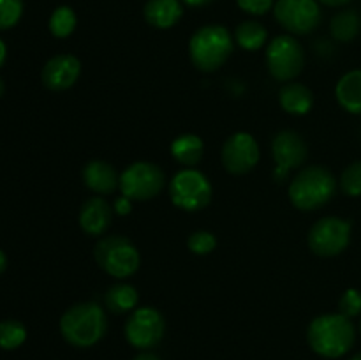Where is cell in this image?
<instances>
[{
	"instance_id": "34",
	"label": "cell",
	"mask_w": 361,
	"mask_h": 360,
	"mask_svg": "<svg viewBox=\"0 0 361 360\" xmlns=\"http://www.w3.org/2000/svg\"><path fill=\"white\" fill-rule=\"evenodd\" d=\"M6 59H7V46H6V42L0 39V67L6 64Z\"/></svg>"
},
{
	"instance_id": "4",
	"label": "cell",
	"mask_w": 361,
	"mask_h": 360,
	"mask_svg": "<svg viewBox=\"0 0 361 360\" xmlns=\"http://www.w3.org/2000/svg\"><path fill=\"white\" fill-rule=\"evenodd\" d=\"M337 191V179L328 168L319 164L300 169L289 184V201L302 212H312L324 207Z\"/></svg>"
},
{
	"instance_id": "25",
	"label": "cell",
	"mask_w": 361,
	"mask_h": 360,
	"mask_svg": "<svg viewBox=\"0 0 361 360\" xmlns=\"http://www.w3.org/2000/svg\"><path fill=\"white\" fill-rule=\"evenodd\" d=\"M27 339V328L18 320L0 321V348L16 349Z\"/></svg>"
},
{
	"instance_id": "16",
	"label": "cell",
	"mask_w": 361,
	"mask_h": 360,
	"mask_svg": "<svg viewBox=\"0 0 361 360\" xmlns=\"http://www.w3.org/2000/svg\"><path fill=\"white\" fill-rule=\"evenodd\" d=\"M83 182L92 193L95 194H113L116 189H120V175L113 164L101 161V159H94L88 161L83 166Z\"/></svg>"
},
{
	"instance_id": "21",
	"label": "cell",
	"mask_w": 361,
	"mask_h": 360,
	"mask_svg": "<svg viewBox=\"0 0 361 360\" xmlns=\"http://www.w3.org/2000/svg\"><path fill=\"white\" fill-rule=\"evenodd\" d=\"M137 302H140V293L129 282H116L104 293V304L113 314L133 313L134 309H137Z\"/></svg>"
},
{
	"instance_id": "13",
	"label": "cell",
	"mask_w": 361,
	"mask_h": 360,
	"mask_svg": "<svg viewBox=\"0 0 361 360\" xmlns=\"http://www.w3.org/2000/svg\"><path fill=\"white\" fill-rule=\"evenodd\" d=\"M259 157L261 150L256 138L245 131L231 134L222 145V166L231 175H245L252 172L259 162Z\"/></svg>"
},
{
	"instance_id": "10",
	"label": "cell",
	"mask_w": 361,
	"mask_h": 360,
	"mask_svg": "<svg viewBox=\"0 0 361 360\" xmlns=\"http://www.w3.org/2000/svg\"><path fill=\"white\" fill-rule=\"evenodd\" d=\"M274 16L293 35H309L323 20L317 0H275Z\"/></svg>"
},
{
	"instance_id": "7",
	"label": "cell",
	"mask_w": 361,
	"mask_h": 360,
	"mask_svg": "<svg viewBox=\"0 0 361 360\" xmlns=\"http://www.w3.org/2000/svg\"><path fill=\"white\" fill-rule=\"evenodd\" d=\"M268 73L277 81H291L305 67V49L295 35H277L267 46Z\"/></svg>"
},
{
	"instance_id": "30",
	"label": "cell",
	"mask_w": 361,
	"mask_h": 360,
	"mask_svg": "<svg viewBox=\"0 0 361 360\" xmlns=\"http://www.w3.org/2000/svg\"><path fill=\"white\" fill-rule=\"evenodd\" d=\"M240 9L252 16H263L271 7L275 6V0H236Z\"/></svg>"
},
{
	"instance_id": "37",
	"label": "cell",
	"mask_w": 361,
	"mask_h": 360,
	"mask_svg": "<svg viewBox=\"0 0 361 360\" xmlns=\"http://www.w3.org/2000/svg\"><path fill=\"white\" fill-rule=\"evenodd\" d=\"M4 95V81H2V78H0V97H2Z\"/></svg>"
},
{
	"instance_id": "27",
	"label": "cell",
	"mask_w": 361,
	"mask_h": 360,
	"mask_svg": "<svg viewBox=\"0 0 361 360\" xmlns=\"http://www.w3.org/2000/svg\"><path fill=\"white\" fill-rule=\"evenodd\" d=\"M341 189L345 196L358 198L361 196V161H355L342 172Z\"/></svg>"
},
{
	"instance_id": "2",
	"label": "cell",
	"mask_w": 361,
	"mask_h": 360,
	"mask_svg": "<svg viewBox=\"0 0 361 360\" xmlns=\"http://www.w3.org/2000/svg\"><path fill=\"white\" fill-rule=\"evenodd\" d=\"M108 332V316L95 302H78L60 318V334L74 348H90Z\"/></svg>"
},
{
	"instance_id": "1",
	"label": "cell",
	"mask_w": 361,
	"mask_h": 360,
	"mask_svg": "<svg viewBox=\"0 0 361 360\" xmlns=\"http://www.w3.org/2000/svg\"><path fill=\"white\" fill-rule=\"evenodd\" d=\"M309 346L324 359H341L356 341V328L348 316L326 313L314 318L307 328Z\"/></svg>"
},
{
	"instance_id": "31",
	"label": "cell",
	"mask_w": 361,
	"mask_h": 360,
	"mask_svg": "<svg viewBox=\"0 0 361 360\" xmlns=\"http://www.w3.org/2000/svg\"><path fill=\"white\" fill-rule=\"evenodd\" d=\"M113 208H115L116 214H120V215L130 214V210H133V200H129V198H126L122 194V196L116 198V200H115V205H113Z\"/></svg>"
},
{
	"instance_id": "3",
	"label": "cell",
	"mask_w": 361,
	"mask_h": 360,
	"mask_svg": "<svg viewBox=\"0 0 361 360\" xmlns=\"http://www.w3.org/2000/svg\"><path fill=\"white\" fill-rule=\"evenodd\" d=\"M235 52V37L222 25L212 23L197 28L189 41V56L201 73L221 69Z\"/></svg>"
},
{
	"instance_id": "23",
	"label": "cell",
	"mask_w": 361,
	"mask_h": 360,
	"mask_svg": "<svg viewBox=\"0 0 361 360\" xmlns=\"http://www.w3.org/2000/svg\"><path fill=\"white\" fill-rule=\"evenodd\" d=\"M361 18L356 11L345 9L335 14L330 21L331 37L338 42H351L360 34Z\"/></svg>"
},
{
	"instance_id": "28",
	"label": "cell",
	"mask_w": 361,
	"mask_h": 360,
	"mask_svg": "<svg viewBox=\"0 0 361 360\" xmlns=\"http://www.w3.org/2000/svg\"><path fill=\"white\" fill-rule=\"evenodd\" d=\"M23 16V0H0V32L9 30Z\"/></svg>"
},
{
	"instance_id": "35",
	"label": "cell",
	"mask_w": 361,
	"mask_h": 360,
	"mask_svg": "<svg viewBox=\"0 0 361 360\" xmlns=\"http://www.w3.org/2000/svg\"><path fill=\"white\" fill-rule=\"evenodd\" d=\"M134 360H161V359H159L157 355H154V353L145 352V353H140V355H137Z\"/></svg>"
},
{
	"instance_id": "5",
	"label": "cell",
	"mask_w": 361,
	"mask_h": 360,
	"mask_svg": "<svg viewBox=\"0 0 361 360\" xmlns=\"http://www.w3.org/2000/svg\"><path fill=\"white\" fill-rule=\"evenodd\" d=\"M94 258L99 267L115 279L130 277L141 265V254L137 247L127 236H102L94 247Z\"/></svg>"
},
{
	"instance_id": "29",
	"label": "cell",
	"mask_w": 361,
	"mask_h": 360,
	"mask_svg": "<svg viewBox=\"0 0 361 360\" xmlns=\"http://www.w3.org/2000/svg\"><path fill=\"white\" fill-rule=\"evenodd\" d=\"M338 313L351 318H356L361 314V292L356 288L345 289L344 295L338 300Z\"/></svg>"
},
{
	"instance_id": "38",
	"label": "cell",
	"mask_w": 361,
	"mask_h": 360,
	"mask_svg": "<svg viewBox=\"0 0 361 360\" xmlns=\"http://www.w3.org/2000/svg\"><path fill=\"white\" fill-rule=\"evenodd\" d=\"M351 360H361V353H356V355L355 356H353V359Z\"/></svg>"
},
{
	"instance_id": "8",
	"label": "cell",
	"mask_w": 361,
	"mask_h": 360,
	"mask_svg": "<svg viewBox=\"0 0 361 360\" xmlns=\"http://www.w3.org/2000/svg\"><path fill=\"white\" fill-rule=\"evenodd\" d=\"M353 224L349 219L326 215L314 222L309 229L307 242L310 251L321 258H334L344 253L351 242Z\"/></svg>"
},
{
	"instance_id": "32",
	"label": "cell",
	"mask_w": 361,
	"mask_h": 360,
	"mask_svg": "<svg viewBox=\"0 0 361 360\" xmlns=\"http://www.w3.org/2000/svg\"><path fill=\"white\" fill-rule=\"evenodd\" d=\"M319 4H323V6H328V7H342L345 6V4H349L351 0H317Z\"/></svg>"
},
{
	"instance_id": "33",
	"label": "cell",
	"mask_w": 361,
	"mask_h": 360,
	"mask_svg": "<svg viewBox=\"0 0 361 360\" xmlns=\"http://www.w3.org/2000/svg\"><path fill=\"white\" fill-rule=\"evenodd\" d=\"M212 2H214V0H182V4H185V6L189 7H204Z\"/></svg>"
},
{
	"instance_id": "36",
	"label": "cell",
	"mask_w": 361,
	"mask_h": 360,
	"mask_svg": "<svg viewBox=\"0 0 361 360\" xmlns=\"http://www.w3.org/2000/svg\"><path fill=\"white\" fill-rule=\"evenodd\" d=\"M7 268V256L2 249H0V274Z\"/></svg>"
},
{
	"instance_id": "9",
	"label": "cell",
	"mask_w": 361,
	"mask_h": 360,
	"mask_svg": "<svg viewBox=\"0 0 361 360\" xmlns=\"http://www.w3.org/2000/svg\"><path fill=\"white\" fill-rule=\"evenodd\" d=\"M166 186V175L155 162L137 161L120 173V193L133 201H148L159 196Z\"/></svg>"
},
{
	"instance_id": "6",
	"label": "cell",
	"mask_w": 361,
	"mask_h": 360,
	"mask_svg": "<svg viewBox=\"0 0 361 360\" xmlns=\"http://www.w3.org/2000/svg\"><path fill=\"white\" fill-rule=\"evenodd\" d=\"M212 182L196 168H183L169 182V198L173 205L185 212L203 210L210 205Z\"/></svg>"
},
{
	"instance_id": "12",
	"label": "cell",
	"mask_w": 361,
	"mask_h": 360,
	"mask_svg": "<svg viewBox=\"0 0 361 360\" xmlns=\"http://www.w3.org/2000/svg\"><path fill=\"white\" fill-rule=\"evenodd\" d=\"M309 155V147L300 133L291 129L279 131L271 141V157H274L275 182H284L293 169L303 166Z\"/></svg>"
},
{
	"instance_id": "19",
	"label": "cell",
	"mask_w": 361,
	"mask_h": 360,
	"mask_svg": "<svg viewBox=\"0 0 361 360\" xmlns=\"http://www.w3.org/2000/svg\"><path fill=\"white\" fill-rule=\"evenodd\" d=\"M335 97L342 109L353 115H361V69L349 71L337 81Z\"/></svg>"
},
{
	"instance_id": "39",
	"label": "cell",
	"mask_w": 361,
	"mask_h": 360,
	"mask_svg": "<svg viewBox=\"0 0 361 360\" xmlns=\"http://www.w3.org/2000/svg\"><path fill=\"white\" fill-rule=\"evenodd\" d=\"M360 334H361V321H360Z\"/></svg>"
},
{
	"instance_id": "11",
	"label": "cell",
	"mask_w": 361,
	"mask_h": 360,
	"mask_svg": "<svg viewBox=\"0 0 361 360\" xmlns=\"http://www.w3.org/2000/svg\"><path fill=\"white\" fill-rule=\"evenodd\" d=\"M166 332L164 316L155 307H137L127 318L123 334L130 346L137 349H152L162 341Z\"/></svg>"
},
{
	"instance_id": "14",
	"label": "cell",
	"mask_w": 361,
	"mask_h": 360,
	"mask_svg": "<svg viewBox=\"0 0 361 360\" xmlns=\"http://www.w3.org/2000/svg\"><path fill=\"white\" fill-rule=\"evenodd\" d=\"M81 74V62L78 56L62 53L55 55L44 64L41 73L42 85L48 90L63 92L73 87Z\"/></svg>"
},
{
	"instance_id": "26",
	"label": "cell",
	"mask_w": 361,
	"mask_h": 360,
	"mask_svg": "<svg viewBox=\"0 0 361 360\" xmlns=\"http://www.w3.org/2000/svg\"><path fill=\"white\" fill-rule=\"evenodd\" d=\"M187 247L192 254L196 256H207V254L214 253L215 247H217V239L212 232H207V229H197V232H192L187 239Z\"/></svg>"
},
{
	"instance_id": "17",
	"label": "cell",
	"mask_w": 361,
	"mask_h": 360,
	"mask_svg": "<svg viewBox=\"0 0 361 360\" xmlns=\"http://www.w3.org/2000/svg\"><path fill=\"white\" fill-rule=\"evenodd\" d=\"M143 16L150 27L166 30L182 20V0H148L143 7Z\"/></svg>"
},
{
	"instance_id": "20",
	"label": "cell",
	"mask_w": 361,
	"mask_h": 360,
	"mask_svg": "<svg viewBox=\"0 0 361 360\" xmlns=\"http://www.w3.org/2000/svg\"><path fill=\"white\" fill-rule=\"evenodd\" d=\"M169 150H171L173 159H175L178 164L185 166V168H194V166L200 164V161L203 159L204 143L197 134L187 133L176 136L175 140L171 141Z\"/></svg>"
},
{
	"instance_id": "22",
	"label": "cell",
	"mask_w": 361,
	"mask_h": 360,
	"mask_svg": "<svg viewBox=\"0 0 361 360\" xmlns=\"http://www.w3.org/2000/svg\"><path fill=\"white\" fill-rule=\"evenodd\" d=\"M268 30L256 20H245L236 27L235 42L245 52H257L267 44Z\"/></svg>"
},
{
	"instance_id": "18",
	"label": "cell",
	"mask_w": 361,
	"mask_h": 360,
	"mask_svg": "<svg viewBox=\"0 0 361 360\" xmlns=\"http://www.w3.org/2000/svg\"><path fill=\"white\" fill-rule=\"evenodd\" d=\"M279 102L286 113L302 116L312 109L314 94L307 85L298 83V81H288L279 90Z\"/></svg>"
},
{
	"instance_id": "24",
	"label": "cell",
	"mask_w": 361,
	"mask_h": 360,
	"mask_svg": "<svg viewBox=\"0 0 361 360\" xmlns=\"http://www.w3.org/2000/svg\"><path fill=\"white\" fill-rule=\"evenodd\" d=\"M78 25V18L76 13H74L73 7L69 6H59L55 11L51 13L48 21V27L51 35L59 39H66L76 30Z\"/></svg>"
},
{
	"instance_id": "15",
	"label": "cell",
	"mask_w": 361,
	"mask_h": 360,
	"mask_svg": "<svg viewBox=\"0 0 361 360\" xmlns=\"http://www.w3.org/2000/svg\"><path fill=\"white\" fill-rule=\"evenodd\" d=\"M80 228L90 236H101L113 222V207L101 196H92L80 208Z\"/></svg>"
}]
</instances>
